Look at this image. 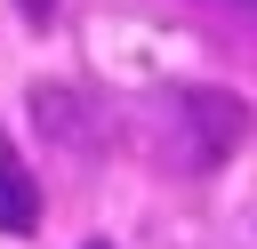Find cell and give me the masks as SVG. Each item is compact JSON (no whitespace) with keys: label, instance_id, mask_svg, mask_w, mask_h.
Segmentation results:
<instances>
[{"label":"cell","instance_id":"3","mask_svg":"<svg viewBox=\"0 0 257 249\" xmlns=\"http://www.w3.org/2000/svg\"><path fill=\"white\" fill-rule=\"evenodd\" d=\"M16 16H24V24H48V16H56V0H16Z\"/></svg>","mask_w":257,"mask_h":249},{"label":"cell","instance_id":"2","mask_svg":"<svg viewBox=\"0 0 257 249\" xmlns=\"http://www.w3.org/2000/svg\"><path fill=\"white\" fill-rule=\"evenodd\" d=\"M32 225H40V177L24 169V153L0 129V233H32Z\"/></svg>","mask_w":257,"mask_h":249},{"label":"cell","instance_id":"5","mask_svg":"<svg viewBox=\"0 0 257 249\" xmlns=\"http://www.w3.org/2000/svg\"><path fill=\"white\" fill-rule=\"evenodd\" d=\"M233 8H257V0H233Z\"/></svg>","mask_w":257,"mask_h":249},{"label":"cell","instance_id":"4","mask_svg":"<svg viewBox=\"0 0 257 249\" xmlns=\"http://www.w3.org/2000/svg\"><path fill=\"white\" fill-rule=\"evenodd\" d=\"M80 249H112V241H80Z\"/></svg>","mask_w":257,"mask_h":249},{"label":"cell","instance_id":"1","mask_svg":"<svg viewBox=\"0 0 257 249\" xmlns=\"http://www.w3.org/2000/svg\"><path fill=\"white\" fill-rule=\"evenodd\" d=\"M161 112L177 120V137L161 145L177 169H217L241 145V129H249L241 96H225V88H177V96H161Z\"/></svg>","mask_w":257,"mask_h":249}]
</instances>
